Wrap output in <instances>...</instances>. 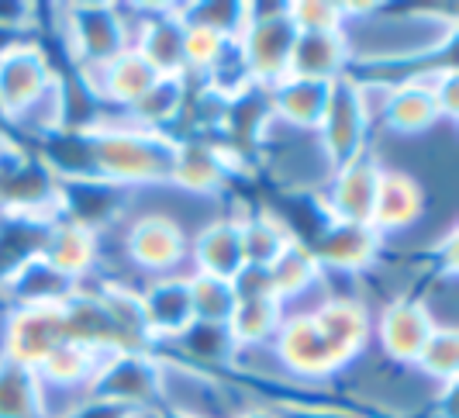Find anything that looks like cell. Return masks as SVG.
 I'll return each mask as SVG.
<instances>
[{
  "label": "cell",
  "instance_id": "cell-1",
  "mask_svg": "<svg viewBox=\"0 0 459 418\" xmlns=\"http://www.w3.org/2000/svg\"><path fill=\"white\" fill-rule=\"evenodd\" d=\"M91 135L97 180H108L132 194L169 187L173 145H177L169 135L138 128L128 111H117V108H104L97 115Z\"/></svg>",
  "mask_w": 459,
  "mask_h": 418
},
{
  "label": "cell",
  "instance_id": "cell-2",
  "mask_svg": "<svg viewBox=\"0 0 459 418\" xmlns=\"http://www.w3.org/2000/svg\"><path fill=\"white\" fill-rule=\"evenodd\" d=\"M52 31L63 46L69 70L83 63H111L132 48V4H52Z\"/></svg>",
  "mask_w": 459,
  "mask_h": 418
},
{
  "label": "cell",
  "instance_id": "cell-3",
  "mask_svg": "<svg viewBox=\"0 0 459 418\" xmlns=\"http://www.w3.org/2000/svg\"><path fill=\"white\" fill-rule=\"evenodd\" d=\"M121 259L135 280L190 277V235L166 211H128L121 222Z\"/></svg>",
  "mask_w": 459,
  "mask_h": 418
},
{
  "label": "cell",
  "instance_id": "cell-4",
  "mask_svg": "<svg viewBox=\"0 0 459 418\" xmlns=\"http://www.w3.org/2000/svg\"><path fill=\"white\" fill-rule=\"evenodd\" d=\"M298 42V24L290 22V4H246V24L235 39L246 73L255 87H273L287 76L290 52Z\"/></svg>",
  "mask_w": 459,
  "mask_h": 418
},
{
  "label": "cell",
  "instance_id": "cell-5",
  "mask_svg": "<svg viewBox=\"0 0 459 418\" xmlns=\"http://www.w3.org/2000/svg\"><path fill=\"white\" fill-rule=\"evenodd\" d=\"M438 328L436 315L418 294H397L373 308V353L391 367H414Z\"/></svg>",
  "mask_w": 459,
  "mask_h": 418
},
{
  "label": "cell",
  "instance_id": "cell-6",
  "mask_svg": "<svg viewBox=\"0 0 459 418\" xmlns=\"http://www.w3.org/2000/svg\"><path fill=\"white\" fill-rule=\"evenodd\" d=\"M160 353L152 349L104 353L87 388V397H100L121 408H160Z\"/></svg>",
  "mask_w": 459,
  "mask_h": 418
},
{
  "label": "cell",
  "instance_id": "cell-7",
  "mask_svg": "<svg viewBox=\"0 0 459 418\" xmlns=\"http://www.w3.org/2000/svg\"><path fill=\"white\" fill-rule=\"evenodd\" d=\"M315 142H318L325 163L332 170L363 156L369 149L373 128H369V118L363 111V100H359V83H356L352 73L332 83L328 108H325L322 121L315 128Z\"/></svg>",
  "mask_w": 459,
  "mask_h": 418
},
{
  "label": "cell",
  "instance_id": "cell-8",
  "mask_svg": "<svg viewBox=\"0 0 459 418\" xmlns=\"http://www.w3.org/2000/svg\"><path fill=\"white\" fill-rule=\"evenodd\" d=\"M384 156L369 145L363 156L335 166L328 180L318 190V201L328 222H352V225H369L373 218V201H377V184H380Z\"/></svg>",
  "mask_w": 459,
  "mask_h": 418
},
{
  "label": "cell",
  "instance_id": "cell-9",
  "mask_svg": "<svg viewBox=\"0 0 459 418\" xmlns=\"http://www.w3.org/2000/svg\"><path fill=\"white\" fill-rule=\"evenodd\" d=\"M59 73L63 70L52 59L42 35H31L28 42L11 48L0 59V108L7 115V125L22 115L24 108H31L48 87H56Z\"/></svg>",
  "mask_w": 459,
  "mask_h": 418
},
{
  "label": "cell",
  "instance_id": "cell-10",
  "mask_svg": "<svg viewBox=\"0 0 459 418\" xmlns=\"http://www.w3.org/2000/svg\"><path fill=\"white\" fill-rule=\"evenodd\" d=\"M311 256L318 259L325 274L335 277H369L380 259L387 256V242L373 225L352 222H328L322 232L307 242Z\"/></svg>",
  "mask_w": 459,
  "mask_h": 418
},
{
  "label": "cell",
  "instance_id": "cell-11",
  "mask_svg": "<svg viewBox=\"0 0 459 418\" xmlns=\"http://www.w3.org/2000/svg\"><path fill=\"white\" fill-rule=\"evenodd\" d=\"M66 343L63 328V304H39V308H7L0 356L14 367L39 370L52 349Z\"/></svg>",
  "mask_w": 459,
  "mask_h": 418
},
{
  "label": "cell",
  "instance_id": "cell-12",
  "mask_svg": "<svg viewBox=\"0 0 459 418\" xmlns=\"http://www.w3.org/2000/svg\"><path fill=\"white\" fill-rule=\"evenodd\" d=\"M429 211V190L404 166H387L380 170V184H377V201H373V218L369 225L384 235V242L391 246L394 239L418 229V222Z\"/></svg>",
  "mask_w": 459,
  "mask_h": 418
},
{
  "label": "cell",
  "instance_id": "cell-13",
  "mask_svg": "<svg viewBox=\"0 0 459 418\" xmlns=\"http://www.w3.org/2000/svg\"><path fill=\"white\" fill-rule=\"evenodd\" d=\"M138 311H142V326H145L149 346H169L194 322V304H190L186 277H160L138 283Z\"/></svg>",
  "mask_w": 459,
  "mask_h": 418
},
{
  "label": "cell",
  "instance_id": "cell-14",
  "mask_svg": "<svg viewBox=\"0 0 459 418\" xmlns=\"http://www.w3.org/2000/svg\"><path fill=\"white\" fill-rule=\"evenodd\" d=\"M128 208H132V190H121L108 180L87 177L59 184V218L87 225L93 232L121 225L128 218Z\"/></svg>",
  "mask_w": 459,
  "mask_h": 418
},
{
  "label": "cell",
  "instance_id": "cell-15",
  "mask_svg": "<svg viewBox=\"0 0 459 418\" xmlns=\"http://www.w3.org/2000/svg\"><path fill=\"white\" fill-rule=\"evenodd\" d=\"M63 328H66V343L83 346L91 353H117V349H132L125 343V335L117 332L111 311L104 308L97 287L91 280L76 283V291L63 301Z\"/></svg>",
  "mask_w": 459,
  "mask_h": 418
},
{
  "label": "cell",
  "instance_id": "cell-16",
  "mask_svg": "<svg viewBox=\"0 0 459 418\" xmlns=\"http://www.w3.org/2000/svg\"><path fill=\"white\" fill-rule=\"evenodd\" d=\"M242 266H246L242 232H238V218L229 208L207 218L204 225L190 235V274L231 280Z\"/></svg>",
  "mask_w": 459,
  "mask_h": 418
},
{
  "label": "cell",
  "instance_id": "cell-17",
  "mask_svg": "<svg viewBox=\"0 0 459 418\" xmlns=\"http://www.w3.org/2000/svg\"><path fill=\"white\" fill-rule=\"evenodd\" d=\"M42 259L52 263L59 274H66L69 280L83 283L97 274L100 263V232H93L87 225H76L69 218H56L46 229L42 239Z\"/></svg>",
  "mask_w": 459,
  "mask_h": 418
},
{
  "label": "cell",
  "instance_id": "cell-18",
  "mask_svg": "<svg viewBox=\"0 0 459 418\" xmlns=\"http://www.w3.org/2000/svg\"><path fill=\"white\" fill-rule=\"evenodd\" d=\"M349 73H352V63H349V46H345L342 31H298L287 76L335 83Z\"/></svg>",
  "mask_w": 459,
  "mask_h": 418
},
{
  "label": "cell",
  "instance_id": "cell-19",
  "mask_svg": "<svg viewBox=\"0 0 459 418\" xmlns=\"http://www.w3.org/2000/svg\"><path fill=\"white\" fill-rule=\"evenodd\" d=\"M235 339H231L229 326L221 322H190V326L169 343V346L156 349L166 353L169 360H180L186 367H197L207 373H229L231 360H235Z\"/></svg>",
  "mask_w": 459,
  "mask_h": 418
},
{
  "label": "cell",
  "instance_id": "cell-20",
  "mask_svg": "<svg viewBox=\"0 0 459 418\" xmlns=\"http://www.w3.org/2000/svg\"><path fill=\"white\" fill-rule=\"evenodd\" d=\"M76 291V280L59 274L42 256H31L11 277L0 283L4 308H39V304H63Z\"/></svg>",
  "mask_w": 459,
  "mask_h": 418
},
{
  "label": "cell",
  "instance_id": "cell-21",
  "mask_svg": "<svg viewBox=\"0 0 459 418\" xmlns=\"http://www.w3.org/2000/svg\"><path fill=\"white\" fill-rule=\"evenodd\" d=\"M225 208L238 218L242 253H246V263L253 266H273L298 242L270 205H225Z\"/></svg>",
  "mask_w": 459,
  "mask_h": 418
},
{
  "label": "cell",
  "instance_id": "cell-22",
  "mask_svg": "<svg viewBox=\"0 0 459 418\" xmlns=\"http://www.w3.org/2000/svg\"><path fill=\"white\" fill-rule=\"evenodd\" d=\"M436 125H442V115H438L432 93L414 80L391 83L384 115H380V132H391L401 139H418V135H429Z\"/></svg>",
  "mask_w": 459,
  "mask_h": 418
},
{
  "label": "cell",
  "instance_id": "cell-23",
  "mask_svg": "<svg viewBox=\"0 0 459 418\" xmlns=\"http://www.w3.org/2000/svg\"><path fill=\"white\" fill-rule=\"evenodd\" d=\"M186 100H190V80L186 76H160L128 108V118L145 132H160V135L173 139L186 115Z\"/></svg>",
  "mask_w": 459,
  "mask_h": 418
},
{
  "label": "cell",
  "instance_id": "cell-24",
  "mask_svg": "<svg viewBox=\"0 0 459 418\" xmlns=\"http://www.w3.org/2000/svg\"><path fill=\"white\" fill-rule=\"evenodd\" d=\"M328 93H332V83L283 76L280 83L270 87V108H273V118L280 125H287L294 132H311L315 135L325 108H328Z\"/></svg>",
  "mask_w": 459,
  "mask_h": 418
},
{
  "label": "cell",
  "instance_id": "cell-25",
  "mask_svg": "<svg viewBox=\"0 0 459 418\" xmlns=\"http://www.w3.org/2000/svg\"><path fill=\"white\" fill-rule=\"evenodd\" d=\"M35 156L48 166V173L66 184V180H87L93 173V135L91 132H76V128H56L31 142Z\"/></svg>",
  "mask_w": 459,
  "mask_h": 418
},
{
  "label": "cell",
  "instance_id": "cell-26",
  "mask_svg": "<svg viewBox=\"0 0 459 418\" xmlns=\"http://www.w3.org/2000/svg\"><path fill=\"white\" fill-rule=\"evenodd\" d=\"M104 353H91L83 346H73V343H63L59 349H52L42 367H39V380L42 388H52V391H63V395H76L87 397V388H91L93 373H97V363H100Z\"/></svg>",
  "mask_w": 459,
  "mask_h": 418
},
{
  "label": "cell",
  "instance_id": "cell-27",
  "mask_svg": "<svg viewBox=\"0 0 459 418\" xmlns=\"http://www.w3.org/2000/svg\"><path fill=\"white\" fill-rule=\"evenodd\" d=\"M156 80H160V73L152 70L135 48H125L117 59L104 66V104L128 111Z\"/></svg>",
  "mask_w": 459,
  "mask_h": 418
},
{
  "label": "cell",
  "instance_id": "cell-28",
  "mask_svg": "<svg viewBox=\"0 0 459 418\" xmlns=\"http://www.w3.org/2000/svg\"><path fill=\"white\" fill-rule=\"evenodd\" d=\"M283 322V308L276 298H259V301H235L229 315V332L238 349L270 346L276 328Z\"/></svg>",
  "mask_w": 459,
  "mask_h": 418
},
{
  "label": "cell",
  "instance_id": "cell-29",
  "mask_svg": "<svg viewBox=\"0 0 459 418\" xmlns=\"http://www.w3.org/2000/svg\"><path fill=\"white\" fill-rule=\"evenodd\" d=\"M48 225L46 222H31V218L0 214V283L11 277L22 263H28L31 256L42 253V239H46Z\"/></svg>",
  "mask_w": 459,
  "mask_h": 418
},
{
  "label": "cell",
  "instance_id": "cell-30",
  "mask_svg": "<svg viewBox=\"0 0 459 418\" xmlns=\"http://www.w3.org/2000/svg\"><path fill=\"white\" fill-rule=\"evenodd\" d=\"M0 418H46L39 373L14 363H0Z\"/></svg>",
  "mask_w": 459,
  "mask_h": 418
},
{
  "label": "cell",
  "instance_id": "cell-31",
  "mask_svg": "<svg viewBox=\"0 0 459 418\" xmlns=\"http://www.w3.org/2000/svg\"><path fill=\"white\" fill-rule=\"evenodd\" d=\"M414 373H421L429 384L449 388L459 380V328L438 326L425 343L421 356L414 360Z\"/></svg>",
  "mask_w": 459,
  "mask_h": 418
},
{
  "label": "cell",
  "instance_id": "cell-32",
  "mask_svg": "<svg viewBox=\"0 0 459 418\" xmlns=\"http://www.w3.org/2000/svg\"><path fill=\"white\" fill-rule=\"evenodd\" d=\"M190 304H194V318L197 322H229L231 308H235V291L231 280L207 277V274H190Z\"/></svg>",
  "mask_w": 459,
  "mask_h": 418
},
{
  "label": "cell",
  "instance_id": "cell-33",
  "mask_svg": "<svg viewBox=\"0 0 459 418\" xmlns=\"http://www.w3.org/2000/svg\"><path fill=\"white\" fill-rule=\"evenodd\" d=\"M184 22L207 28L214 35L238 39L242 24H246V4L235 0H204V4H184Z\"/></svg>",
  "mask_w": 459,
  "mask_h": 418
},
{
  "label": "cell",
  "instance_id": "cell-34",
  "mask_svg": "<svg viewBox=\"0 0 459 418\" xmlns=\"http://www.w3.org/2000/svg\"><path fill=\"white\" fill-rule=\"evenodd\" d=\"M276 412V418H367L356 405H345L335 397H273L266 401Z\"/></svg>",
  "mask_w": 459,
  "mask_h": 418
},
{
  "label": "cell",
  "instance_id": "cell-35",
  "mask_svg": "<svg viewBox=\"0 0 459 418\" xmlns=\"http://www.w3.org/2000/svg\"><path fill=\"white\" fill-rule=\"evenodd\" d=\"M290 22L298 31H342L345 7L335 0H290Z\"/></svg>",
  "mask_w": 459,
  "mask_h": 418
},
{
  "label": "cell",
  "instance_id": "cell-36",
  "mask_svg": "<svg viewBox=\"0 0 459 418\" xmlns=\"http://www.w3.org/2000/svg\"><path fill=\"white\" fill-rule=\"evenodd\" d=\"M231 291H235V301H259V298H276L273 294V280L266 266H253L246 263L235 277H231Z\"/></svg>",
  "mask_w": 459,
  "mask_h": 418
},
{
  "label": "cell",
  "instance_id": "cell-37",
  "mask_svg": "<svg viewBox=\"0 0 459 418\" xmlns=\"http://www.w3.org/2000/svg\"><path fill=\"white\" fill-rule=\"evenodd\" d=\"M132 408H121V405H111V401H100V397H83L66 418H128Z\"/></svg>",
  "mask_w": 459,
  "mask_h": 418
},
{
  "label": "cell",
  "instance_id": "cell-38",
  "mask_svg": "<svg viewBox=\"0 0 459 418\" xmlns=\"http://www.w3.org/2000/svg\"><path fill=\"white\" fill-rule=\"evenodd\" d=\"M235 418H276V412L266 405V401H255V405H249L246 412H238Z\"/></svg>",
  "mask_w": 459,
  "mask_h": 418
},
{
  "label": "cell",
  "instance_id": "cell-39",
  "mask_svg": "<svg viewBox=\"0 0 459 418\" xmlns=\"http://www.w3.org/2000/svg\"><path fill=\"white\" fill-rule=\"evenodd\" d=\"M4 132H11V128H7V115H4V108H0V135H4Z\"/></svg>",
  "mask_w": 459,
  "mask_h": 418
},
{
  "label": "cell",
  "instance_id": "cell-40",
  "mask_svg": "<svg viewBox=\"0 0 459 418\" xmlns=\"http://www.w3.org/2000/svg\"><path fill=\"white\" fill-rule=\"evenodd\" d=\"M160 418H190V415H177V412H160Z\"/></svg>",
  "mask_w": 459,
  "mask_h": 418
},
{
  "label": "cell",
  "instance_id": "cell-41",
  "mask_svg": "<svg viewBox=\"0 0 459 418\" xmlns=\"http://www.w3.org/2000/svg\"><path fill=\"white\" fill-rule=\"evenodd\" d=\"M367 418H384V415H367Z\"/></svg>",
  "mask_w": 459,
  "mask_h": 418
}]
</instances>
